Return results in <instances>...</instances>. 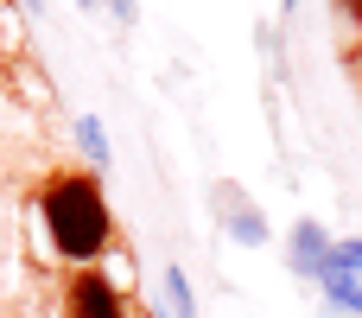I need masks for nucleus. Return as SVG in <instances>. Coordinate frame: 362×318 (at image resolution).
Wrapping results in <instances>:
<instances>
[{
	"mask_svg": "<svg viewBox=\"0 0 362 318\" xmlns=\"http://www.w3.org/2000/svg\"><path fill=\"white\" fill-rule=\"evenodd\" d=\"M38 217H45V242L64 261H95L115 236L108 223V198L89 172H51L38 191Z\"/></svg>",
	"mask_w": 362,
	"mask_h": 318,
	"instance_id": "1",
	"label": "nucleus"
},
{
	"mask_svg": "<svg viewBox=\"0 0 362 318\" xmlns=\"http://www.w3.org/2000/svg\"><path fill=\"white\" fill-rule=\"evenodd\" d=\"M64 318H127V300H121V287L108 280V274H76L70 280V293H64Z\"/></svg>",
	"mask_w": 362,
	"mask_h": 318,
	"instance_id": "2",
	"label": "nucleus"
},
{
	"mask_svg": "<svg viewBox=\"0 0 362 318\" xmlns=\"http://www.w3.org/2000/svg\"><path fill=\"white\" fill-rule=\"evenodd\" d=\"M318 280L331 287V300H337V306L362 312V242H337V249L318 261Z\"/></svg>",
	"mask_w": 362,
	"mask_h": 318,
	"instance_id": "3",
	"label": "nucleus"
},
{
	"mask_svg": "<svg viewBox=\"0 0 362 318\" xmlns=\"http://www.w3.org/2000/svg\"><path fill=\"white\" fill-rule=\"evenodd\" d=\"M325 255H331V249H325V229H318V223H299V268H305V261H325Z\"/></svg>",
	"mask_w": 362,
	"mask_h": 318,
	"instance_id": "4",
	"label": "nucleus"
},
{
	"mask_svg": "<svg viewBox=\"0 0 362 318\" xmlns=\"http://www.w3.org/2000/svg\"><path fill=\"white\" fill-rule=\"evenodd\" d=\"M76 134H83V147H89V153H95V159H102V153H108V140H102V127H95V121H83V127H76Z\"/></svg>",
	"mask_w": 362,
	"mask_h": 318,
	"instance_id": "5",
	"label": "nucleus"
},
{
	"mask_svg": "<svg viewBox=\"0 0 362 318\" xmlns=\"http://www.w3.org/2000/svg\"><path fill=\"white\" fill-rule=\"evenodd\" d=\"M344 13H350V19H362V0H344Z\"/></svg>",
	"mask_w": 362,
	"mask_h": 318,
	"instance_id": "6",
	"label": "nucleus"
}]
</instances>
